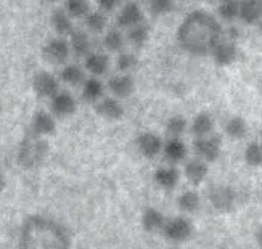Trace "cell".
I'll list each match as a JSON object with an SVG mask.
<instances>
[{"instance_id":"cell-22","label":"cell","mask_w":262,"mask_h":249,"mask_svg":"<svg viewBox=\"0 0 262 249\" xmlns=\"http://www.w3.org/2000/svg\"><path fill=\"white\" fill-rule=\"evenodd\" d=\"M214 118L211 112L208 111H200L193 116L191 122H190V132L193 133V137H206V135H211L214 132Z\"/></svg>"},{"instance_id":"cell-13","label":"cell","mask_w":262,"mask_h":249,"mask_svg":"<svg viewBox=\"0 0 262 249\" xmlns=\"http://www.w3.org/2000/svg\"><path fill=\"white\" fill-rule=\"evenodd\" d=\"M143 22V10L137 2H127L124 4L116 16V25L119 29H130L132 26H137Z\"/></svg>"},{"instance_id":"cell-5","label":"cell","mask_w":262,"mask_h":249,"mask_svg":"<svg viewBox=\"0 0 262 249\" xmlns=\"http://www.w3.org/2000/svg\"><path fill=\"white\" fill-rule=\"evenodd\" d=\"M193 151L196 157L209 163H215L222 153V140L219 135H206V137H198L193 142Z\"/></svg>"},{"instance_id":"cell-17","label":"cell","mask_w":262,"mask_h":249,"mask_svg":"<svg viewBox=\"0 0 262 249\" xmlns=\"http://www.w3.org/2000/svg\"><path fill=\"white\" fill-rule=\"evenodd\" d=\"M212 61L217 66H230L238 58V47L233 40H221L211 52Z\"/></svg>"},{"instance_id":"cell-41","label":"cell","mask_w":262,"mask_h":249,"mask_svg":"<svg viewBox=\"0 0 262 249\" xmlns=\"http://www.w3.org/2000/svg\"><path fill=\"white\" fill-rule=\"evenodd\" d=\"M43 4H53V2H58V0H40Z\"/></svg>"},{"instance_id":"cell-38","label":"cell","mask_w":262,"mask_h":249,"mask_svg":"<svg viewBox=\"0 0 262 249\" xmlns=\"http://www.w3.org/2000/svg\"><path fill=\"white\" fill-rule=\"evenodd\" d=\"M122 0H97V5L101 11H105V13H108V11H113L116 10L118 7H121Z\"/></svg>"},{"instance_id":"cell-29","label":"cell","mask_w":262,"mask_h":249,"mask_svg":"<svg viewBox=\"0 0 262 249\" xmlns=\"http://www.w3.org/2000/svg\"><path fill=\"white\" fill-rule=\"evenodd\" d=\"M127 42L134 47H143V45L150 39V26L146 22H140V25L132 26L130 29H127Z\"/></svg>"},{"instance_id":"cell-37","label":"cell","mask_w":262,"mask_h":249,"mask_svg":"<svg viewBox=\"0 0 262 249\" xmlns=\"http://www.w3.org/2000/svg\"><path fill=\"white\" fill-rule=\"evenodd\" d=\"M176 0H150L148 5H150V11L155 16H166L176 7Z\"/></svg>"},{"instance_id":"cell-31","label":"cell","mask_w":262,"mask_h":249,"mask_svg":"<svg viewBox=\"0 0 262 249\" xmlns=\"http://www.w3.org/2000/svg\"><path fill=\"white\" fill-rule=\"evenodd\" d=\"M126 36H124V32L116 28V29H110L106 34H105V37H103V45H105V49L110 50V52H122L124 49V43H126Z\"/></svg>"},{"instance_id":"cell-34","label":"cell","mask_w":262,"mask_h":249,"mask_svg":"<svg viewBox=\"0 0 262 249\" xmlns=\"http://www.w3.org/2000/svg\"><path fill=\"white\" fill-rule=\"evenodd\" d=\"M84 19H85L87 29L95 32V34L103 32L106 29V15H105V11H101V10L92 11V10H90Z\"/></svg>"},{"instance_id":"cell-6","label":"cell","mask_w":262,"mask_h":249,"mask_svg":"<svg viewBox=\"0 0 262 249\" xmlns=\"http://www.w3.org/2000/svg\"><path fill=\"white\" fill-rule=\"evenodd\" d=\"M71 55V45L70 40L64 37H52L43 43L42 47V56L52 64H64Z\"/></svg>"},{"instance_id":"cell-24","label":"cell","mask_w":262,"mask_h":249,"mask_svg":"<svg viewBox=\"0 0 262 249\" xmlns=\"http://www.w3.org/2000/svg\"><path fill=\"white\" fill-rule=\"evenodd\" d=\"M262 18V0H240V19L245 25H257Z\"/></svg>"},{"instance_id":"cell-4","label":"cell","mask_w":262,"mask_h":249,"mask_svg":"<svg viewBox=\"0 0 262 249\" xmlns=\"http://www.w3.org/2000/svg\"><path fill=\"white\" fill-rule=\"evenodd\" d=\"M163 236L172 244L187 243L193 236V223L185 216L169 217L163 229Z\"/></svg>"},{"instance_id":"cell-12","label":"cell","mask_w":262,"mask_h":249,"mask_svg":"<svg viewBox=\"0 0 262 249\" xmlns=\"http://www.w3.org/2000/svg\"><path fill=\"white\" fill-rule=\"evenodd\" d=\"M153 180L158 188L164 191H172L180 182V172L174 164L159 166L153 172Z\"/></svg>"},{"instance_id":"cell-11","label":"cell","mask_w":262,"mask_h":249,"mask_svg":"<svg viewBox=\"0 0 262 249\" xmlns=\"http://www.w3.org/2000/svg\"><path fill=\"white\" fill-rule=\"evenodd\" d=\"M108 90L115 98H129L135 90V81L129 73L115 74L108 79Z\"/></svg>"},{"instance_id":"cell-43","label":"cell","mask_w":262,"mask_h":249,"mask_svg":"<svg viewBox=\"0 0 262 249\" xmlns=\"http://www.w3.org/2000/svg\"><path fill=\"white\" fill-rule=\"evenodd\" d=\"M217 2H219V4H222V2H227V0H217Z\"/></svg>"},{"instance_id":"cell-44","label":"cell","mask_w":262,"mask_h":249,"mask_svg":"<svg viewBox=\"0 0 262 249\" xmlns=\"http://www.w3.org/2000/svg\"><path fill=\"white\" fill-rule=\"evenodd\" d=\"M172 249H180V247H172Z\"/></svg>"},{"instance_id":"cell-40","label":"cell","mask_w":262,"mask_h":249,"mask_svg":"<svg viewBox=\"0 0 262 249\" xmlns=\"http://www.w3.org/2000/svg\"><path fill=\"white\" fill-rule=\"evenodd\" d=\"M256 243H257V246L259 247H262V225L257 229V232H256Z\"/></svg>"},{"instance_id":"cell-30","label":"cell","mask_w":262,"mask_h":249,"mask_svg":"<svg viewBox=\"0 0 262 249\" xmlns=\"http://www.w3.org/2000/svg\"><path fill=\"white\" fill-rule=\"evenodd\" d=\"M166 133L167 137H172V139H182L188 129V121L182 116V115H172L167 121H166Z\"/></svg>"},{"instance_id":"cell-9","label":"cell","mask_w":262,"mask_h":249,"mask_svg":"<svg viewBox=\"0 0 262 249\" xmlns=\"http://www.w3.org/2000/svg\"><path fill=\"white\" fill-rule=\"evenodd\" d=\"M236 191L230 185H215L209 190L211 206L219 212H230L236 205Z\"/></svg>"},{"instance_id":"cell-33","label":"cell","mask_w":262,"mask_h":249,"mask_svg":"<svg viewBox=\"0 0 262 249\" xmlns=\"http://www.w3.org/2000/svg\"><path fill=\"white\" fill-rule=\"evenodd\" d=\"M217 16L225 22H232L240 18V0H227V2L219 4Z\"/></svg>"},{"instance_id":"cell-45","label":"cell","mask_w":262,"mask_h":249,"mask_svg":"<svg viewBox=\"0 0 262 249\" xmlns=\"http://www.w3.org/2000/svg\"><path fill=\"white\" fill-rule=\"evenodd\" d=\"M260 143H262V140H260Z\"/></svg>"},{"instance_id":"cell-15","label":"cell","mask_w":262,"mask_h":249,"mask_svg":"<svg viewBox=\"0 0 262 249\" xmlns=\"http://www.w3.org/2000/svg\"><path fill=\"white\" fill-rule=\"evenodd\" d=\"M56 130V118L52 115L50 111L39 109L34 112V116L31 119V132L40 137H49L53 135Z\"/></svg>"},{"instance_id":"cell-3","label":"cell","mask_w":262,"mask_h":249,"mask_svg":"<svg viewBox=\"0 0 262 249\" xmlns=\"http://www.w3.org/2000/svg\"><path fill=\"white\" fill-rule=\"evenodd\" d=\"M49 153H50V145L45 140V137L29 132L21 139L18 145L16 161L23 169L32 171V169H37L45 163Z\"/></svg>"},{"instance_id":"cell-42","label":"cell","mask_w":262,"mask_h":249,"mask_svg":"<svg viewBox=\"0 0 262 249\" xmlns=\"http://www.w3.org/2000/svg\"><path fill=\"white\" fill-rule=\"evenodd\" d=\"M257 28H259V31L262 32V18H260V19L257 21Z\"/></svg>"},{"instance_id":"cell-28","label":"cell","mask_w":262,"mask_h":249,"mask_svg":"<svg viewBox=\"0 0 262 249\" xmlns=\"http://www.w3.org/2000/svg\"><path fill=\"white\" fill-rule=\"evenodd\" d=\"M70 45H71V53H74L76 56H84V58L90 53V49H92L90 39L87 36V32L84 31H74L70 36Z\"/></svg>"},{"instance_id":"cell-10","label":"cell","mask_w":262,"mask_h":249,"mask_svg":"<svg viewBox=\"0 0 262 249\" xmlns=\"http://www.w3.org/2000/svg\"><path fill=\"white\" fill-rule=\"evenodd\" d=\"M77 111V101L73 97V94L60 90L53 98H50V112L55 118H71Z\"/></svg>"},{"instance_id":"cell-18","label":"cell","mask_w":262,"mask_h":249,"mask_svg":"<svg viewBox=\"0 0 262 249\" xmlns=\"http://www.w3.org/2000/svg\"><path fill=\"white\" fill-rule=\"evenodd\" d=\"M166 220H167V217L164 214L153 206H146L142 212V217H140L142 229L146 233H151V235L161 233L166 225Z\"/></svg>"},{"instance_id":"cell-2","label":"cell","mask_w":262,"mask_h":249,"mask_svg":"<svg viewBox=\"0 0 262 249\" xmlns=\"http://www.w3.org/2000/svg\"><path fill=\"white\" fill-rule=\"evenodd\" d=\"M18 249H71V236L56 219L34 214L21 223Z\"/></svg>"},{"instance_id":"cell-7","label":"cell","mask_w":262,"mask_h":249,"mask_svg":"<svg viewBox=\"0 0 262 249\" xmlns=\"http://www.w3.org/2000/svg\"><path fill=\"white\" fill-rule=\"evenodd\" d=\"M135 146H137V151L143 157H146V160H156L159 154H163L164 140L159 137L158 133L151 130H145L137 135Z\"/></svg>"},{"instance_id":"cell-16","label":"cell","mask_w":262,"mask_h":249,"mask_svg":"<svg viewBox=\"0 0 262 249\" xmlns=\"http://www.w3.org/2000/svg\"><path fill=\"white\" fill-rule=\"evenodd\" d=\"M187 154H188V148L185 142L182 139H172L169 137L164 142L163 146V157L167 164H180V163H185L187 160Z\"/></svg>"},{"instance_id":"cell-39","label":"cell","mask_w":262,"mask_h":249,"mask_svg":"<svg viewBox=\"0 0 262 249\" xmlns=\"http://www.w3.org/2000/svg\"><path fill=\"white\" fill-rule=\"evenodd\" d=\"M5 188H7V177L2 171H0V193L5 191Z\"/></svg>"},{"instance_id":"cell-26","label":"cell","mask_w":262,"mask_h":249,"mask_svg":"<svg viewBox=\"0 0 262 249\" xmlns=\"http://www.w3.org/2000/svg\"><path fill=\"white\" fill-rule=\"evenodd\" d=\"M60 81L66 85H82L85 81V67L79 66V64H64L60 71Z\"/></svg>"},{"instance_id":"cell-36","label":"cell","mask_w":262,"mask_h":249,"mask_svg":"<svg viewBox=\"0 0 262 249\" xmlns=\"http://www.w3.org/2000/svg\"><path fill=\"white\" fill-rule=\"evenodd\" d=\"M139 64V58L137 55L130 52H119L118 58H116V70L119 73H129L135 70V66Z\"/></svg>"},{"instance_id":"cell-20","label":"cell","mask_w":262,"mask_h":249,"mask_svg":"<svg viewBox=\"0 0 262 249\" xmlns=\"http://www.w3.org/2000/svg\"><path fill=\"white\" fill-rule=\"evenodd\" d=\"M84 67L95 77L105 76L110 71V56L101 52H90L84 58Z\"/></svg>"},{"instance_id":"cell-19","label":"cell","mask_w":262,"mask_h":249,"mask_svg":"<svg viewBox=\"0 0 262 249\" xmlns=\"http://www.w3.org/2000/svg\"><path fill=\"white\" fill-rule=\"evenodd\" d=\"M184 174L191 185H201L204 180L208 178L209 166L206 161L200 160V157H193L188 160L184 166Z\"/></svg>"},{"instance_id":"cell-25","label":"cell","mask_w":262,"mask_h":249,"mask_svg":"<svg viewBox=\"0 0 262 249\" xmlns=\"http://www.w3.org/2000/svg\"><path fill=\"white\" fill-rule=\"evenodd\" d=\"M177 208L180 212H184L185 216L198 212L201 208V196L198 195V191L185 190L184 193H180L177 196Z\"/></svg>"},{"instance_id":"cell-8","label":"cell","mask_w":262,"mask_h":249,"mask_svg":"<svg viewBox=\"0 0 262 249\" xmlns=\"http://www.w3.org/2000/svg\"><path fill=\"white\" fill-rule=\"evenodd\" d=\"M60 77L49 71H39L32 76V90L39 98H53L60 92Z\"/></svg>"},{"instance_id":"cell-32","label":"cell","mask_w":262,"mask_h":249,"mask_svg":"<svg viewBox=\"0 0 262 249\" xmlns=\"http://www.w3.org/2000/svg\"><path fill=\"white\" fill-rule=\"evenodd\" d=\"M243 157H245V163L249 167H253V169L262 167V143L249 142L243 151Z\"/></svg>"},{"instance_id":"cell-35","label":"cell","mask_w":262,"mask_h":249,"mask_svg":"<svg viewBox=\"0 0 262 249\" xmlns=\"http://www.w3.org/2000/svg\"><path fill=\"white\" fill-rule=\"evenodd\" d=\"M64 10L71 18H85L90 11L89 0H64Z\"/></svg>"},{"instance_id":"cell-1","label":"cell","mask_w":262,"mask_h":249,"mask_svg":"<svg viewBox=\"0 0 262 249\" xmlns=\"http://www.w3.org/2000/svg\"><path fill=\"white\" fill-rule=\"evenodd\" d=\"M176 39L179 47L191 56H208L225 32L221 21L206 10H193L182 19L177 28Z\"/></svg>"},{"instance_id":"cell-21","label":"cell","mask_w":262,"mask_h":249,"mask_svg":"<svg viewBox=\"0 0 262 249\" xmlns=\"http://www.w3.org/2000/svg\"><path fill=\"white\" fill-rule=\"evenodd\" d=\"M50 25L52 29L56 32V36L60 37H70L74 32V25H73V18L68 13L66 10H53L52 16H50Z\"/></svg>"},{"instance_id":"cell-14","label":"cell","mask_w":262,"mask_h":249,"mask_svg":"<svg viewBox=\"0 0 262 249\" xmlns=\"http://www.w3.org/2000/svg\"><path fill=\"white\" fill-rule=\"evenodd\" d=\"M95 111L100 118L106 121H121L126 112L121 100L115 97H103L98 103H95Z\"/></svg>"},{"instance_id":"cell-27","label":"cell","mask_w":262,"mask_h":249,"mask_svg":"<svg viewBox=\"0 0 262 249\" xmlns=\"http://www.w3.org/2000/svg\"><path fill=\"white\" fill-rule=\"evenodd\" d=\"M227 137L232 140H242L246 137L248 133V122L242 116H232L227 119L225 127H224Z\"/></svg>"},{"instance_id":"cell-23","label":"cell","mask_w":262,"mask_h":249,"mask_svg":"<svg viewBox=\"0 0 262 249\" xmlns=\"http://www.w3.org/2000/svg\"><path fill=\"white\" fill-rule=\"evenodd\" d=\"M82 100L87 101V103H98V101L105 97V84L101 82L100 77H87L84 84H82V90H81Z\"/></svg>"}]
</instances>
